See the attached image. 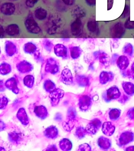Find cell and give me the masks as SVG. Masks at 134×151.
<instances>
[{"label":"cell","instance_id":"10","mask_svg":"<svg viewBox=\"0 0 134 151\" xmlns=\"http://www.w3.org/2000/svg\"><path fill=\"white\" fill-rule=\"evenodd\" d=\"M102 126V122L99 119H95L92 120L86 127L87 133L89 134H96Z\"/></svg>","mask_w":134,"mask_h":151},{"label":"cell","instance_id":"35","mask_svg":"<svg viewBox=\"0 0 134 151\" xmlns=\"http://www.w3.org/2000/svg\"><path fill=\"white\" fill-rule=\"evenodd\" d=\"M11 71V66L9 64L5 62L1 64L0 66V72L1 75H7L10 73Z\"/></svg>","mask_w":134,"mask_h":151},{"label":"cell","instance_id":"33","mask_svg":"<svg viewBox=\"0 0 134 151\" xmlns=\"http://www.w3.org/2000/svg\"><path fill=\"white\" fill-rule=\"evenodd\" d=\"M76 80L80 86L85 87L89 83V79L84 75H77L76 76Z\"/></svg>","mask_w":134,"mask_h":151},{"label":"cell","instance_id":"44","mask_svg":"<svg viewBox=\"0 0 134 151\" xmlns=\"http://www.w3.org/2000/svg\"><path fill=\"white\" fill-rule=\"evenodd\" d=\"M76 117V112L75 109L70 107L67 113V119L75 120Z\"/></svg>","mask_w":134,"mask_h":151},{"label":"cell","instance_id":"54","mask_svg":"<svg viewBox=\"0 0 134 151\" xmlns=\"http://www.w3.org/2000/svg\"><path fill=\"white\" fill-rule=\"evenodd\" d=\"M114 0H107V10H110L113 8Z\"/></svg>","mask_w":134,"mask_h":151},{"label":"cell","instance_id":"50","mask_svg":"<svg viewBox=\"0 0 134 151\" xmlns=\"http://www.w3.org/2000/svg\"><path fill=\"white\" fill-rule=\"evenodd\" d=\"M127 113V115L129 119L134 120V107L129 109Z\"/></svg>","mask_w":134,"mask_h":151},{"label":"cell","instance_id":"41","mask_svg":"<svg viewBox=\"0 0 134 151\" xmlns=\"http://www.w3.org/2000/svg\"><path fill=\"white\" fill-rule=\"evenodd\" d=\"M75 120L67 119V121L64 122L63 124V126L64 129L67 131H70L73 128Z\"/></svg>","mask_w":134,"mask_h":151},{"label":"cell","instance_id":"15","mask_svg":"<svg viewBox=\"0 0 134 151\" xmlns=\"http://www.w3.org/2000/svg\"><path fill=\"white\" fill-rule=\"evenodd\" d=\"M4 49L6 54L9 57L14 56L17 51L16 45L14 42L9 40H7L5 41Z\"/></svg>","mask_w":134,"mask_h":151},{"label":"cell","instance_id":"27","mask_svg":"<svg viewBox=\"0 0 134 151\" xmlns=\"http://www.w3.org/2000/svg\"><path fill=\"white\" fill-rule=\"evenodd\" d=\"M17 116L19 120L23 124L26 126L29 123V117L24 108L20 109L17 113Z\"/></svg>","mask_w":134,"mask_h":151},{"label":"cell","instance_id":"24","mask_svg":"<svg viewBox=\"0 0 134 151\" xmlns=\"http://www.w3.org/2000/svg\"><path fill=\"white\" fill-rule=\"evenodd\" d=\"M44 135L49 139H55L58 136L57 128L54 126H50L47 128L44 132Z\"/></svg>","mask_w":134,"mask_h":151},{"label":"cell","instance_id":"14","mask_svg":"<svg viewBox=\"0 0 134 151\" xmlns=\"http://www.w3.org/2000/svg\"><path fill=\"white\" fill-rule=\"evenodd\" d=\"M60 80L66 85H71L73 83V77L70 70L65 68L62 71Z\"/></svg>","mask_w":134,"mask_h":151},{"label":"cell","instance_id":"26","mask_svg":"<svg viewBox=\"0 0 134 151\" xmlns=\"http://www.w3.org/2000/svg\"><path fill=\"white\" fill-rule=\"evenodd\" d=\"M34 113L37 116L42 120L45 119L48 115L47 110L43 106H37L35 107Z\"/></svg>","mask_w":134,"mask_h":151},{"label":"cell","instance_id":"13","mask_svg":"<svg viewBox=\"0 0 134 151\" xmlns=\"http://www.w3.org/2000/svg\"><path fill=\"white\" fill-rule=\"evenodd\" d=\"M16 67L18 71L22 74L30 73L33 69L32 65L26 60H23L17 64Z\"/></svg>","mask_w":134,"mask_h":151},{"label":"cell","instance_id":"22","mask_svg":"<svg viewBox=\"0 0 134 151\" xmlns=\"http://www.w3.org/2000/svg\"><path fill=\"white\" fill-rule=\"evenodd\" d=\"M35 18L39 21H43L47 19L48 16L47 11L43 8H37L34 12Z\"/></svg>","mask_w":134,"mask_h":151},{"label":"cell","instance_id":"29","mask_svg":"<svg viewBox=\"0 0 134 151\" xmlns=\"http://www.w3.org/2000/svg\"><path fill=\"white\" fill-rule=\"evenodd\" d=\"M122 86L125 92L128 95L132 96L134 95V84L132 83L123 81Z\"/></svg>","mask_w":134,"mask_h":151},{"label":"cell","instance_id":"36","mask_svg":"<svg viewBox=\"0 0 134 151\" xmlns=\"http://www.w3.org/2000/svg\"><path fill=\"white\" fill-rule=\"evenodd\" d=\"M121 111L120 110L117 109H113L110 111L109 113V116L111 120H117L120 115Z\"/></svg>","mask_w":134,"mask_h":151},{"label":"cell","instance_id":"51","mask_svg":"<svg viewBox=\"0 0 134 151\" xmlns=\"http://www.w3.org/2000/svg\"><path fill=\"white\" fill-rule=\"evenodd\" d=\"M86 4L89 6L93 7L96 4V0H85Z\"/></svg>","mask_w":134,"mask_h":151},{"label":"cell","instance_id":"5","mask_svg":"<svg viewBox=\"0 0 134 151\" xmlns=\"http://www.w3.org/2000/svg\"><path fill=\"white\" fill-rule=\"evenodd\" d=\"M1 14L6 16H11L16 12V6L12 2H5L3 3L0 8Z\"/></svg>","mask_w":134,"mask_h":151},{"label":"cell","instance_id":"42","mask_svg":"<svg viewBox=\"0 0 134 151\" xmlns=\"http://www.w3.org/2000/svg\"><path fill=\"white\" fill-rule=\"evenodd\" d=\"M130 15V7L128 4H125L124 9L122 14H121L120 18L122 19L129 17Z\"/></svg>","mask_w":134,"mask_h":151},{"label":"cell","instance_id":"53","mask_svg":"<svg viewBox=\"0 0 134 151\" xmlns=\"http://www.w3.org/2000/svg\"><path fill=\"white\" fill-rule=\"evenodd\" d=\"M63 3L67 6H72L75 3V0H62Z\"/></svg>","mask_w":134,"mask_h":151},{"label":"cell","instance_id":"55","mask_svg":"<svg viewBox=\"0 0 134 151\" xmlns=\"http://www.w3.org/2000/svg\"><path fill=\"white\" fill-rule=\"evenodd\" d=\"M47 150L56 151L57 150V147L54 145H51L49 146L47 148Z\"/></svg>","mask_w":134,"mask_h":151},{"label":"cell","instance_id":"31","mask_svg":"<svg viewBox=\"0 0 134 151\" xmlns=\"http://www.w3.org/2000/svg\"><path fill=\"white\" fill-rule=\"evenodd\" d=\"M59 147L63 151H69L72 148V144L67 139H63L60 141Z\"/></svg>","mask_w":134,"mask_h":151},{"label":"cell","instance_id":"9","mask_svg":"<svg viewBox=\"0 0 134 151\" xmlns=\"http://www.w3.org/2000/svg\"><path fill=\"white\" fill-rule=\"evenodd\" d=\"M72 34L75 36H79L83 31V23L80 19L76 18L71 23L70 26Z\"/></svg>","mask_w":134,"mask_h":151},{"label":"cell","instance_id":"16","mask_svg":"<svg viewBox=\"0 0 134 151\" xmlns=\"http://www.w3.org/2000/svg\"><path fill=\"white\" fill-rule=\"evenodd\" d=\"M116 63L117 67L120 70H124L129 66L130 61L128 57L125 55H122L119 56Z\"/></svg>","mask_w":134,"mask_h":151},{"label":"cell","instance_id":"39","mask_svg":"<svg viewBox=\"0 0 134 151\" xmlns=\"http://www.w3.org/2000/svg\"><path fill=\"white\" fill-rule=\"evenodd\" d=\"M43 45L44 49L49 52H50L53 47V44L48 39H44L43 41Z\"/></svg>","mask_w":134,"mask_h":151},{"label":"cell","instance_id":"37","mask_svg":"<svg viewBox=\"0 0 134 151\" xmlns=\"http://www.w3.org/2000/svg\"><path fill=\"white\" fill-rule=\"evenodd\" d=\"M44 87L47 92L50 93L56 88L55 84L49 80H46L44 83Z\"/></svg>","mask_w":134,"mask_h":151},{"label":"cell","instance_id":"6","mask_svg":"<svg viewBox=\"0 0 134 151\" xmlns=\"http://www.w3.org/2000/svg\"><path fill=\"white\" fill-rule=\"evenodd\" d=\"M134 140V134L130 131H125L120 135L118 139V145L122 146L130 143Z\"/></svg>","mask_w":134,"mask_h":151},{"label":"cell","instance_id":"34","mask_svg":"<svg viewBox=\"0 0 134 151\" xmlns=\"http://www.w3.org/2000/svg\"><path fill=\"white\" fill-rule=\"evenodd\" d=\"M9 140L11 142L15 144H18L21 141V136L19 133L16 132H12L9 134Z\"/></svg>","mask_w":134,"mask_h":151},{"label":"cell","instance_id":"52","mask_svg":"<svg viewBox=\"0 0 134 151\" xmlns=\"http://www.w3.org/2000/svg\"><path fill=\"white\" fill-rule=\"evenodd\" d=\"M119 56L118 54H116V53H115V54H113L112 56L111 63L112 64H114L116 62L117 59L118 58Z\"/></svg>","mask_w":134,"mask_h":151},{"label":"cell","instance_id":"1","mask_svg":"<svg viewBox=\"0 0 134 151\" xmlns=\"http://www.w3.org/2000/svg\"><path fill=\"white\" fill-rule=\"evenodd\" d=\"M24 24L26 29L30 34L38 35L42 32V29L38 23L31 15L26 19Z\"/></svg>","mask_w":134,"mask_h":151},{"label":"cell","instance_id":"62","mask_svg":"<svg viewBox=\"0 0 134 151\" xmlns=\"http://www.w3.org/2000/svg\"><path fill=\"white\" fill-rule=\"evenodd\" d=\"M126 1H130V0H126Z\"/></svg>","mask_w":134,"mask_h":151},{"label":"cell","instance_id":"2","mask_svg":"<svg viewBox=\"0 0 134 151\" xmlns=\"http://www.w3.org/2000/svg\"><path fill=\"white\" fill-rule=\"evenodd\" d=\"M109 32L113 38L120 39L125 34V28L122 22H118L111 26Z\"/></svg>","mask_w":134,"mask_h":151},{"label":"cell","instance_id":"7","mask_svg":"<svg viewBox=\"0 0 134 151\" xmlns=\"http://www.w3.org/2000/svg\"><path fill=\"white\" fill-rule=\"evenodd\" d=\"M64 95V91L60 88H56L51 92L49 95L51 103L53 106H56L58 104L60 100L62 99Z\"/></svg>","mask_w":134,"mask_h":151},{"label":"cell","instance_id":"46","mask_svg":"<svg viewBox=\"0 0 134 151\" xmlns=\"http://www.w3.org/2000/svg\"><path fill=\"white\" fill-rule=\"evenodd\" d=\"M9 100L5 97L3 96L1 98V109H4L6 107Z\"/></svg>","mask_w":134,"mask_h":151},{"label":"cell","instance_id":"45","mask_svg":"<svg viewBox=\"0 0 134 151\" xmlns=\"http://www.w3.org/2000/svg\"><path fill=\"white\" fill-rule=\"evenodd\" d=\"M39 0H26V5L29 8H33L37 4Z\"/></svg>","mask_w":134,"mask_h":151},{"label":"cell","instance_id":"30","mask_svg":"<svg viewBox=\"0 0 134 151\" xmlns=\"http://www.w3.org/2000/svg\"><path fill=\"white\" fill-rule=\"evenodd\" d=\"M87 27L90 32L96 34L98 31V22L95 20H89L87 23Z\"/></svg>","mask_w":134,"mask_h":151},{"label":"cell","instance_id":"19","mask_svg":"<svg viewBox=\"0 0 134 151\" xmlns=\"http://www.w3.org/2000/svg\"><path fill=\"white\" fill-rule=\"evenodd\" d=\"M72 15L75 18L80 19L84 17L87 15V11L83 7L76 6L72 9Z\"/></svg>","mask_w":134,"mask_h":151},{"label":"cell","instance_id":"23","mask_svg":"<svg viewBox=\"0 0 134 151\" xmlns=\"http://www.w3.org/2000/svg\"><path fill=\"white\" fill-rule=\"evenodd\" d=\"M97 144L100 148L103 150L109 149L112 145L110 139L103 136H101L97 140Z\"/></svg>","mask_w":134,"mask_h":151},{"label":"cell","instance_id":"18","mask_svg":"<svg viewBox=\"0 0 134 151\" xmlns=\"http://www.w3.org/2000/svg\"><path fill=\"white\" fill-rule=\"evenodd\" d=\"M91 99L88 96L84 95L80 98L79 105L82 110H87L91 106Z\"/></svg>","mask_w":134,"mask_h":151},{"label":"cell","instance_id":"17","mask_svg":"<svg viewBox=\"0 0 134 151\" xmlns=\"http://www.w3.org/2000/svg\"><path fill=\"white\" fill-rule=\"evenodd\" d=\"M114 78V75L112 72L103 71L100 74L99 81L102 84L104 85L113 81Z\"/></svg>","mask_w":134,"mask_h":151},{"label":"cell","instance_id":"3","mask_svg":"<svg viewBox=\"0 0 134 151\" xmlns=\"http://www.w3.org/2000/svg\"><path fill=\"white\" fill-rule=\"evenodd\" d=\"M121 93L118 88L116 86H113L103 93L102 97L105 101L108 102L118 99Z\"/></svg>","mask_w":134,"mask_h":151},{"label":"cell","instance_id":"49","mask_svg":"<svg viewBox=\"0 0 134 151\" xmlns=\"http://www.w3.org/2000/svg\"><path fill=\"white\" fill-rule=\"evenodd\" d=\"M35 60L38 61H42L43 60V57L42 56V54L39 52L37 51L36 53L34 54Z\"/></svg>","mask_w":134,"mask_h":151},{"label":"cell","instance_id":"20","mask_svg":"<svg viewBox=\"0 0 134 151\" xmlns=\"http://www.w3.org/2000/svg\"><path fill=\"white\" fill-rule=\"evenodd\" d=\"M115 130V126L110 122H105L102 125V132L105 135L107 136L113 135Z\"/></svg>","mask_w":134,"mask_h":151},{"label":"cell","instance_id":"61","mask_svg":"<svg viewBox=\"0 0 134 151\" xmlns=\"http://www.w3.org/2000/svg\"><path fill=\"white\" fill-rule=\"evenodd\" d=\"M9 1H13V2H15V1H19V0H9Z\"/></svg>","mask_w":134,"mask_h":151},{"label":"cell","instance_id":"25","mask_svg":"<svg viewBox=\"0 0 134 151\" xmlns=\"http://www.w3.org/2000/svg\"><path fill=\"white\" fill-rule=\"evenodd\" d=\"M23 51L26 54H34L37 51V48L36 45L34 42H29L24 45Z\"/></svg>","mask_w":134,"mask_h":151},{"label":"cell","instance_id":"12","mask_svg":"<svg viewBox=\"0 0 134 151\" xmlns=\"http://www.w3.org/2000/svg\"><path fill=\"white\" fill-rule=\"evenodd\" d=\"M6 33L8 36L17 37L20 34L21 29L17 24L12 23L8 25L5 29Z\"/></svg>","mask_w":134,"mask_h":151},{"label":"cell","instance_id":"28","mask_svg":"<svg viewBox=\"0 0 134 151\" xmlns=\"http://www.w3.org/2000/svg\"><path fill=\"white\" fill-rule=\"evenodd\" d=\"M69 50L70 56L74 60L79 58L83 52L82 48L78 46H72L70 47Z\"/></svg>","mask_w":134,"mask_h":151},{"label":"cell","instance_id":"47","mask_svg":"<svg viewBox=\"0 0 134 151\" xmlns=\"http://www.w3.org/2000/svg\"><path fill=\"white\" fill-rule=\"evenodd\" d=\"M122 75L125 77L134 79V73L132 71L131 69H128L127 70L124 71L123 72Z\"/></svg>","mask_w":134,"mask_h":151},{"label":"cell","instance_id":"11","mask_svg":"<svg viewBox=\"0 0 134 151\" xmlns=\"http://www.w3.org/2000/svg\"><path fill=\"white\" fill-rule=\"evenodd\" d=\"M54 52L55 55L58 57L64 59L68 58L67 48L62 44H57L55 45L54 48Z\"/></svg>","mask_w":134,"mask_h":151},{"label":"cell","instance_id":"48","mask_svg":"<svg viewBox=\"0 0 134 151\" xmlns=\"http://www.w3.org/2000/svg\"><path fill=\"white\" fill-rule=\"evenodd\" d=\"M79 151H90L91 148L87 144L85 143L80 145L78 147Z\"/></svg>","mask_w":134,"mask_h":151},{"label":"cell","instance_id":"60","mask_svg":"<svg viewBox=\"0 0 134 151\" xmlns=\"http://www.w3.org/2000/svg\"><path fill=\"white\" fill-rule=\"evenodd\" d=\"M131 70L133 72V73H134V61L133 63L132 64L131 66Z\"/></svg>","mask_w":134,"mask_h":151},{"label":"cell","instance_id":"59","mask_svg":"<svg viewBox=\"0 0 134 151\" xmlns=\"http://www.w3.org/2000/svg\"><path fill=\"white\" fill-rule=\"evenodd\" d=\"M62 40L64 42H69L70 41V39L69 38H62Z\"/></svg>","mask_w":134,"mask_h":151},{"label":"cell","instance_id":"21","mask_svg":"<svg viewBox=\"0 0 134 151\" xmlns=\"http://www.w3.org/2000/svg\"><path fill=\"white\" fill-rule=\"evenodd\" d=\"M5 85L7 88L15 94H17L19 93V89L17 87V81L16 78L12 77L9 78L6 81Z\"/></svg>","mask_w":134,"mask_h":151},{"label":"cell","instance_id":"43","mask_svg":"<svg viewBox=\"0 0 134 151\" xmlns=\"http://www.w3.org/2000/svg\"><path fill=\"white\" fill-rule=\"evenodd\" d=\"M125 29H134V21L130 20V17H129L127 19L124 24Z\"/></svg>","mask_w":134,"mask_h":151},{"label":"cell","instance_id":"40","mask_svg":"<svg viewBox=\"0 0 134 151\" xmlns=\"http://www.w3.org/2000/svg\"><path fill=\"white\" fill-rule=\"evenodd\" d=\"M87 132L86 129L82 127H77L76 130V136L79 139H82L84 138L86 134H87Z\"/></svg>","mask_w":134,"mask_h":151},{"label":"cell","instance_id":"38","mask_svg":"<svg viewBox=\"0 0 134 151\" xmlns=\"http://www.w3.org/2000/svg\"><path fill=\"white\" fill-rule=\"evenodd\" d=\"M23 81L25 86L29 88H31L33 86L34 82V78L32 75H27L24 78Z\"/></svg>","mask_w":134,"mask_h":151},{"label":"cell","instance_id":"58","mask_svg":"<svg viewBox=\"0 0 134 151\" xmlns=\"http://www.w3.org/2000/svg\"><path fill=\"white\" fill-rule=\"evenodd\" d=\"M125 150L134 151V146H130V147H127Z\"/></svg>","mask_w":134,"mask_h":151},{"label":"cell","instance_id":"4","mask_svg":"<svg viewBox=\"0 0 134 151\" xmlns=\"http://www.w3.org/2000/svg\"><path fill=\"white\" fill-rule=\"evenodd\" d=\"M59 70V65L55 59L50 58L47 60L45 68L46 72L51 74H55L58 73Z\"/></svg>","mask_w":134,"mask_h":151},{"label":"cell","instance_id":"56","mask_svg":"<svg viewBox=\"0 0 134 151\" xmlns=\"http://www.w3.org/2000/svg\"><path fill=\"white\" fill-rule=\"evenodd\" d=\"M0 31H1V38H2L5 36L6 31L1 25V27H0Z\"/></svg>","mask_w":134,"mask_h":151},{"label":"cell","instance_id":"32","mask_svg":"<svg viewBox=\"0 0 134 151\" xmlns=\"http://www.w3.org/2000/svg\"><path fill=\"white\" fill-rule=\"evenodd\" d=\"M122 52L123 54L131 57L133 55L134 53V46L130 42L126 43L122 49Z\"/></svg>","mask_w":134,"mask_h":151},{"label":"cell","instance_id":"8","mask_svg":"<svg viewBox=\"0 0 134 151\" xmlns=\"http://www.w3.org/2000/svg\"><path fill=\"white\" fill-rule=\"evenodd\" d=\"M93 55L96 60H99L100 63L105 66L109 65L110 58L108 54L102 50H97L93 53Z\"/></svg>","mask_w":134,"mask_h":151},{"label":"cell","instance_id":"57","mask_svg":"<svg viewBox=\"0 0 134 151\" xmlns=\"http://www.w3.org/2000/svg\"><path fill=\"white\" fill-rule=\"evenodd\" d=\"M5 89V88H4V83L3 81H2V80H1V91H4Z\"/></svg>","mask_w":134,"mask_h":151}]
</instances>
